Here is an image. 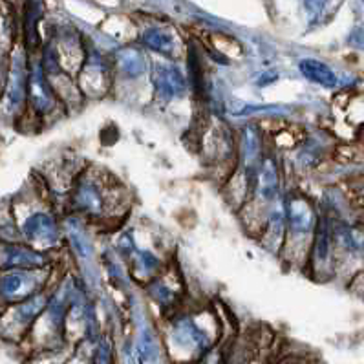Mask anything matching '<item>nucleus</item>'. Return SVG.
Returning <instances> with one entry per match:
<instances>
[{"instance_id": "nucleus-1", "label": "nucleus", "mask_w": 364, "mask_h": 364, "mask_svg": "<svg viewBox=\"0 0 364 364\" xmlns=\"http://www.w3.org/2000/svg\"><path fill=\"white\" fill-rule=\"evenodd\" d=\"M299 68L306 79L317 82V85L326 86V88H333V86L337 85V75L333 73V70H331L328 65H324V63H321V60H315V59L300 60Z\"/></svg>"}, {"instance_id": "nucleus-2", "label": "nucleus", "mask_w": 364, "mask_h": 364, "mask_svg": "<svg viewBox=\"0 0 364 364\" xmlns=\"http://www.w3.org/2000/svg\"><path fill=\"white\" fill-rule=\"evenodd\" d=\"M145 41L150 48H154V50H158V52H165V53L171 52L172 41L168 39L167 35L161 33V31H158V30L146 31Z\"/></svg>"}, {"instance_id": "nucleus-3", "label": "nucleus", "mask_w": 364, "mask_h": 364, "mask_svg": "<svg viewBox=\"0 0 364 364\" xmlns=\"http://www.w3.org/2000/svg\"><path fill=\"white\" fill-rule=\"evenodd\" d=\"M326 2H328V0H306V6H308V9L311 14H321L322 9H324Z\"/></svg>"}, {"instance_id": "nucleus-4", "label": "nucleus", "mask_w": 364, "mask_h": 364, "mask_svg": "<svg viewBox=\"0 0 364 364\" xmlns=\"http://www.w3.org/2000/svg\"><path fill=\"white\" fill-rule=\"evenodd\" d=\"M282 364H304V363H300V360H293V359H289V360H286V363H282Z\"/></svg>"}, {"instance_id": "nucleus-5", "label": "nucleus", "mask_w": 364, "mask_h": 364, "mask_svg": "<svg viewBox=\"0 0 364 364\" xmlns=\"http://www.w3.org/2000/svg\"><path fill=\"white\" fill-rule=\"evenodd\" d=\"M363 2H364V0H363Z\"/></svg>"}]
</instances>
